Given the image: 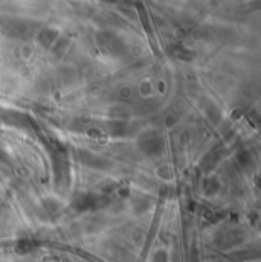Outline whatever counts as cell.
<instances>
[{"label":"cell","instance_id":"1","mask_svg":"<svg viewBox=\"0 0 261 262\" xmlns=\"http://www.w3.org/2000/svg\"><path fill=\"white\" fill-rule=\"evenodd\" d=\"M140 146L147 154H157L162 149V139L157 134H147L142 137Z\"/></svg>","mask_w":261,"mask_h":262},{"label":"cell","instance_id":"2","mask_svg":"<svg viewBox=\"0 0 261 262\" xmlns=\"http://www.w3.org/2000/svg\"><path fill=\"white\" fill-rule=\"evenodd\" d=\"M95 195H90V194H79V195L75 196V201H73V204H75V207H89V206H92L93 203H95Z\"/></svg>","mask_w":261,"mask_h":262},{"label":"cell","instance_id":"3","mask_svg":"<svg viewBox=\"0 0 261 262\" xmlns=\"http://www.w3.org/2000/svg\"><path fill=\"white\" fill-rule=\"evenodd\" d=\"M0 156H2V152H0Z\"/></svg>","mask_w":261,"mask_h":262}]
</instances>
